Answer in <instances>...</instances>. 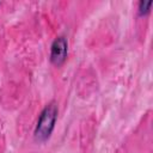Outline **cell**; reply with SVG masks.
Masks as SVG:
<instances>
[{
    "label": "cell",
    "instance_id": "cell-1",
    "mask_svg": "<svg viewBox=\"0 0 153 153\" xmlns=\"http://www.w3.org/2000/svg\"><path fill=\"white\" fill-rule=\"evenodd\" d=\"M57 114H59V109L55 102H51L43 108V110L41 111L37 118L35 130H33V137L36 141L45 142L50 137L55 128Z\"/></svg>",
    "mask_w": 153,
    "mask_h": 153
},
{
    "label": "cell",
    "instance_id": "cell-2",
    "mask_svg": "<svg viewBox=\"0 0 153 153\" xmlns=\"http://www.w3.org/2000/svg\"><path fill=\"white\" fill-rule=\"evenodd\" d=\"M68 54V42L63 36H59L54 39L50 47V61L54 66H61Z\"/></svg>",
    "mask_w": 153,
    "mask_h": 153
},
{
    "label": "cell",
    "instance_id": "cell-3",
    "mask_svg": "<svg viewBox=\"0 0 153 153\" xmlns=\"http://www.w3.org/2000/svg\"><path fill=\"white\" fill-rule=\"evenodd\" d=\"M151 5H152V1H141L139 4V13L141 16L148 13L149 12V8H151Z\"/></svg>",
    "mask_w": 153,
    "mask_h": 153
}]
</instances>
